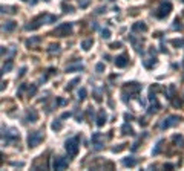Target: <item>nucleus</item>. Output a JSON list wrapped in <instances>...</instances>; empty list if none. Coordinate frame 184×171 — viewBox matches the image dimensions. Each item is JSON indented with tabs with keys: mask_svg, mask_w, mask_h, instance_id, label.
Returning a JSON list of instances; mask_svg holds the SVG:
<instances>
[{
	"mask_svg": "<svg viewBox=\"0 0 184 171\" xmlns=\"http://www.w3.org/2000/svg\"><path fill=\"white\" fill-rule=\"evenodd\" d=\"M91 141H92V145H94L95 150H101L103 145H104V136H103L101 133H94Z\"/></svg>",
	"mask_w": 184,
	"mask_h": 171,
	"instance_id": "8",
	"label": "nucleus"
},
{
	"mask_svg": "<svg viewBox=\"0 0 184 171\" xmlns=\"http://www.w3.org/2000/svg\"><path fill=\"white\" fill-rule=\"evenodd\" d=\"M178 122H180V118L175 116V115H170V116H167L166 119L161 121L160 128H161V130H166V128H170V127H174V125H177Z\"/></svg>",
	"mask_w": 184,
	"mask_h": 171,
	"instance_id": "6",
	"label": "nucleus"
},
{
	"mask_svg": "<svg viewBox=\"0 0 184 171\" xmlns=\"http://www.w3.org/2000/svg\"><path fill=\"white\" fill-rule=\"evenodd\" d=\"M39 42H40V38H39V37H34V38H31V40L26 42V46H31V47H32L34 44H37Z\"/></svg>",
	"mask_w": 184,
	"mask_h": 171,
	"instance_id": "27",
	"label": "nucleus"
},
{
	"mask_svg": "<svg viewBox=\"0 0 184 171\" xmlns=\"http://www.w3.org/2000/svg\"><path fill=\"white\" fill-rule=\"evenodd\" d=\"M45 2H49V0H45Z\"/></svg>",
	"mask_w": 184,
	"mask_h": 171,
	"instance_id": "35",
	"label": "nucleus"
},
{
	"mask_svg": "<svg viewBox=\"0 0 184 171\" xmlns=\"http://www.w3.org/2000/svg\"><path fill=\"white\" fill-rule=\"evenodd\" d=\"M77 83H80V78H74V80H72V81H71L69 84L66 86V90H72V87L77 84Z\"/></svg>",
	"mask_w": 184,
	"mask_h": 171,
	"instance_id": "25",
	"label": "nucleus"
},
{
	"mask_svg": "<svg viewBox=\"0 0 184 171\" xmlns=\"http://www.w3.org/2000/svg\"><path fill=\"white\" fill-rule=\"evenodd\" d=\"M80 70H83V64H80V63L66 67V72H68V74H69V72H80Z\"/></svg>",
	"mask_w": 184,
	"mask_h": 171,
	"instance_id": "15",
	"label": "nucleus"
},
{
	"mask_svg": "<svg viewBox=\"0 0 184 171\" xmlns=\"http://www.w3.org/2000/svg\"><path fill=\"white\" fill-rule=\"evenodd\" d=\"M43 137H45V134H43L42 130H37V131L29 133V136H28V147H29V148L37 147V145L43 141Z\"/></svg>",
	"mask_w": 184,
	"mask_h": 171,
	"instance_id": "3",
	"label": "nucleus"
},
{
	"mask_svg": "<svg viewBox=\"0 0 184 171\" xmlns=\"http://www.w3.org/2000/svg\"><path fill=\"white\" fill-rule=\"evenodd\" d=\"M54 22H57V15L42 14V15H39L37 18H34V20L31 22V25H26L25 29H26V31H36V29H39L42 25H49V23H54Z\"/></svg>",
	"mask_w": 184,
	"mask_h": 171,
	"instance_id": "1",
	"label": "nucleus"
},
{
	"mask_svg": "<svg viewBox=\"0 0 184 171\" xmlns=\"http://www.w3.org/2000/svg\"><path fill=\"white\" fill-rule=\"evenodd\" d=\"M115 66L117 67H126L128 66V57L126 55H120L115 58Z\"/></svg>",
	"mask_w": 184,
	"mask_h": 171,
	"instance_id": "12",
	"label": "nucleus"
},
{
	"mask_svg": "<svg viewBox=\"0 0 184 171\" xmlns=\"http://www.w3.org/2000/svg\"><path fill=\"white\" fill-rule=\"evenodd\" d=\"M120 46H121V43H120V42H118V43H112V44H111V47H112V49H118Z\"/></svg>",
	"mask_w": 184,
	"mask_h": 171,
	"instance_id": "32",
	"label": "nucleus"
},
{
	"mask_svg": "<svg viewBox=\"0 0 184 171\" xmlns=\"http://www.w3.org/2000/svg\"><path fill=\"white\" fill-rule=\"evenodd\" d=\"M163 144H164V141H158V142H157L155 148L152 150V154H153V156H157V154L161 151V147H163Z\"/></svg>",
	"mask_w": 184,
	"mask_h": 171,
	"instance_id": "19",
	"label": "nucleus"
},
{
	"mask_svg": "<svg viewBox=\"0 0 184 171\" xmlns=\"http://www.w3.org/2000/svg\"><path fill=\"white\" fill-rule=\"evenodd\" d=\"M132 31H134V32H137V31H140V32H146V31H147V26H146L143 22H137V23H134Z\"/></svg>",
	"mask_w": 184,
	"mask_h": 171,
	"instance_id": "13",
	"label": "nucleus"
},
{
	"mask_svg": "<svg viewBox=\"0 0 184 171\" xmlns=\"http://www.w3.org/2000/svg\"><path fill=\"white\" fill-rule=\"evenodd\" d=\"M101 37H103L104 40H109V38H111V31H109V29H103V31H101Z\"/></svg>",
	"mask_w": 184,
	"mask_h": 171,
	"instance_id": "28",
	"label": "nucleus"
},
{
	"mask_svg": "<svg viewBox=\"0 0 184 171\" xmlns=\"http://www.w3.org/2000/svg\"><path fill=\"white\" fill-rule=\"evenodd\" d=\"M124 90H129V95H137L141 90V84H138V83H126Z\"/></svg>",
	"mask_w": 184,
	"mask_h": 171,
	"instance_id": "9",
	"label": "nucleus"
},
{
	"mask_svg": "<svg viewBox=\"0 0 184 171\" xmlns=\"http://www.w3.org/2000/svg\"><path fill=\"white\" fill-rule=\"evenodd\" d=\"M69 165V161L66 157H61V156H57L52 162V168L54 170H66Z\"/></svg>",
	"mask_w": 184,
	"mask_h": 171,
	"instance_id": "7",
	"label": "nucleus"
},
{
	"mask_svg": "<svg viewBox=\"0 0 184 171\" xmlns=\"http://www.w3.org/2000/svg\"><path fill=\"white\" fill-rule=\"evenodd\" d=\"M86 95H88V90H86L85 87H82V89L78 90V99H80V101H83V99L86 98Z\"/></svg>",
	"mask_w": 184,
	"mask_h": 171,
	"instance_id": "22",
	"label": "nucleus"
},
{
	"mask_svg": "<svg viewBox=\"0 0 184 171\" xmlns=\"http://www.w3.org/2000/svg\"><path fill=\"white\" fill-rule=\"evenodd\" d=\"M121 134H134V128L131 127L129 122L123 124V127H121Z\"/></svg>",
	"mask_w": 184,
	"mask_h": 171,
	"instance_id": "16",
	"label": "nucleus"
},
{
	"mask_svg": "<svg viewBox=\"0 0 184 171\" xmlns=\"http://www.w3.org/2000/svg\"><path fill=\"white\" fill-rule=\"evenodd\" d=\"M11 69H12V61L9 60L8 64H5V66L2 67V74H5V72H8V70H11Z\"/></svg>",
	"mask_w": 184,
	"mask_h": 171,
	"instance_id": "24",
	"label": "nucleus"
},
{
	"mask_svg": "<svg viewBox=\"0 0 184 171\" xmlns=\"http://www.w3.org/2000/svg\"><path fill=\"white\" fill-rule=\"evenodd\" d=\"M2 12H9V14H14L15 12V8L14 6H2Z\"/></svg>",
	"mask_w": 184,
	"mask_h": 171,
	"instance_id": "23",
	"label": "nucleus"
},
{
	"mask_svg": "<svg viewBox=\"0 0 184 171\" xmlns=\"http://www.w3.org/2000/svg\"><path fill=\"white\" fill-rule=\"evenodd\" d=\"M170 11H172V3L170 2H161L160 8L155 12V15H157V18H166L170 14Z\"/></svg>",
	"mask_w": 184,
	"mask_h": 171,
	"instance_id": "4",
	"label": "nucleus"
},
{
	"mask_svg": "<svg viewBox=\"0 0 184 171\" xmlns=\"http://www.w3.org/2000/svg\"><path fill=\"white\" fill-rule=\"evenodd\" d=\"M36 92H37V84H32L29 89H28V95H29V96H34Z\"/></svg>",
	"mask_w": 184,
	"mask_h": 171,
	"instance_id": "26",
	"label": "nucleus"
},
{
	"mask_svg": "<svg viewBox=\"0 0 184 171\" xmlns=\"http://www.w3.org/2000/svg\"><path fill=\"white\" fill-rule=\"evenodd\" d=\"M175 46H184V40H174Z\"/></svg>",
	"mask_w": 184,
	"mask_h": 171,
	"instance_id": "31",
	"label": "nucleus"
},
{
	"mask_svg": "<svg viewBox=\"0 0 184 171\" xmlns=\"http://www.w3.org/2000/svg\"><path fill=\"white\" fill-rule=\"evenodd\" d=\"M25 72H26V67H22V70H20L19 77H23V75H25Z\"/></svg>",
	"mask_w": 184,
	"mask_h": 171,
	"instance_id": "34",
	"label": "nucleus"
},
{
	"mask_svg": "<svg viewBox=\"0 0 184 171\" xmlns=\"http://www.w3.org/2000/svg\"><path fill=\"white\" fill-rule=\"evenodd\" d=\"M89 2L91 0H78V5H80V8H86L89 5Z\"/></svg>",
	"mask_w": 184,
	"mask_h": 171,
	"instance_id": "30",
	"label": "nucleus"
},
{
	"mask_svg": "<svg viewBox=\"0 0 184 171\" xmlns=\"http://www.w3.org/2000/svg\"><path fill=\"white\" fill-rule=\"evenodd\" d=\"M69 116H71V113H69V112H66V113H63V115H61V119H66V118H69Z\"/></svg>",
	"mask_w": 184,
	"mask_h": 171,
	"instance_id": "33",
	"label": "nucleus"
},
{
	"mask_svg": "<svg viewBox=\"0 0 184 171\" xmlns=\"http://www.w3.org/2000/svg\"><path fill=\"white\" fill-rule=\"evenodd\" d=\"M106 119H107L106 112H104V110H100L98 115H97V125H98V127H103L104 122H106Z\"/></svg>",
	"mask_w": 184,
	"mask_h": 171,
	"instance_id": "11",
	"label": "nucleus"
},
{
	"mask_svg": "<svg viewBox=\"0 0 184 171\" xmlns=\"http://www.w3.org/2000/svg\"><path fill=\"white\" fill-rule=\"evenodd\" d=\"M65 148H66V153L71 157H75L77 153H78V148H80V139H78V136H74V137L68 139L65 142Z\"/></svg>",
	"mask_w": 184,
	"mask_h": 171,
	"instance_id": "2",
	"label": "nucleus"
},
{
	"mask_svg": "<svg viewBox=\"0 0 184 171\" xmlns=\"http://www.w3.org/2000/svg\"><path fill=\"white\" fill-rule=\"evenodd\" d=\"M92 44H94L92 38H88V40H85V42L82 43V49H83V50H89L92 47Z\"/></svg>",
	"mask_w": 184,
	"mask_h": 171,
	"instance_id": "18",
	"label": "nucleus"
},
{
	"mask_svg": "<svg viewBox=\"0 0 184 171\" xmlns=\"http://www.w3.org/2000/svg\"><path fill=\"white\" fill-rule=\"evenodd\" d=\"M72 32V23H61L54 29V35L57 37H66Z\"/></svg>",
	"mask_w": 184,
	"mask_h": 171,
	"instance_id": "5",
	"label": "nucleus"
},
{
	"mask_svg": "<svg viewBox=\"0 0 184 171\" xmlns=\"http://www.w3.org/2000/svg\"><path fill=\"white\" fill-rule=\"evenodd\" d=\"M37 119H39V113H37V110H36V109H29L28 113H26L25 121H26V122H36Z\"/></svg>",
	"mask_w": 184,
	"mask_h": 171,
	"instance_id": "10",
	"label": "nucleus"
},
{
	"mask_svg": "<svg viewBox=\"0 0 184 171\" xmlns=\"http://www.w3.org/2000/svg\"><path fill=\"white\" fill-rule=\"evenodd\" d=\"M15 29V22H6V23H3V26H2V31L3 32H11V31H14Z\"/></svg>",
	"mask_w": 184,
	"mask_h": 171,
	"instance_id": "14",
	"label": "nucleus"
},
{
	"mask_svg": "<svg viewBox=\"0 0 184 171\" xmlns=\"http://www.w3.org/2000/svg\"><path fill=\"white\" fill-rule=\"evenodd\" d=\"M123 165L124 167H135L137 165V159H134V157H124L123 159Z\"/></svg>",
	"mask_w": 184,
	"mask_h": 171,
	"instance_id": "17",
	"label": "nucleus"
},
{
	"mask_svg": "<svg viewBox=\"0 0 184 171\" xmlns=\"http://www.w3.org/2000/svg\"><path fill=\"white\" fill-rule=\"evenodd\" d=\"M95 70H97L98 74H101V72L104 70V63H98V64L95 66Z\"/></svg>",
	"mask_w": 184,
	"mask_h": 171,
	"instance_id": "29",
	"label": "nucleus"
},
{
	"mask_svg": "<svg viewBox=\"0 0 184 171\" xmlns=\"http://www.w3.org/2000/svg\"><path fill=\"white\" fill-rule=\"evenodd\" d=\"M61 127H63V124H61V121H60V119H57V121H54V122L51 124V128H52V130H55V131L61 130Z\"/></svg>",
	"mask_w": 184,
	"mask_h": 171,
	"instance_id": "20",
	"label": "nucleus"
},
{
	"mask_svg": "<svg viewBox=\"0 0 184 171\" xmlns=\"http://www.w3.org/2000/svg\"><path fill=\"white\" fill-rule=\"evenodd\" d=\"M48 52L49 54H57V52H60V46L58 44H51L49 49H48Z\"/></svg>",
	"mask_w": 184,
	"mask_h": 171,
	"instance_id": "21",
	"label": "nucleus"
}]
</instances>
